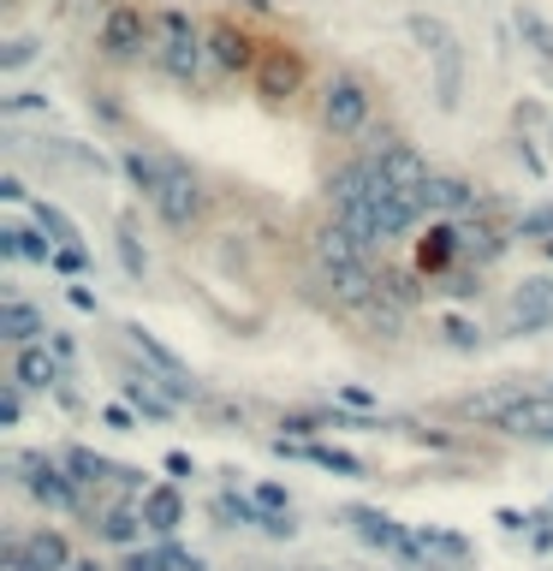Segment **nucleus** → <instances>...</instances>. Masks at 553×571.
Returning <instances> with one entry per match:
<instances>
[{
    "label": "nucleus",
    "mask_w": 553,
    "mask_h": 571,
    "mask_svg": "<svg viewBox=\"0 0 553 571\" xmlns=\"http://www.w3.org/2000/svg\"><path fill=\"white\" fill-rule=\"evenodd\" d=\"M125 173H131V185L155 202V214L167 226H191V214L203 209V190H197V179H191V167H185V161L125 149Z\"/></svg>",
    "instance_id": "obj_1"
},
{
    "label": "nucleus",
    "mask_w": 553,
    "mask_h": 571,
    "mask_svg": "<svg viewBox=\"0 0 553 571\" xmlns=\"http://www.w3.org/2000/svg\"><path fill=\"white\" fill-rule=\"evenodd\" d=\"M411 36L423 42V54H429V66H435V101H441V113H452L464 96V42L452 36V24L429 18V12L411 18Z\"/></svg>",
    "instance_id": "obj_2"
},
{
    "label": "nucleus",
    "mask_w": 553,
    "mask_h": 571,
    "mask_svg": "<svg viewBox=\"0 0 553 571\" xmlns=\"http://www.w3.org/2000/svg\"><path fill=\"white\" fill-rule=\"evenodd\" d=\"M125 346H131L137 358L149 363V370H155V387L167 393L173 405H179V399H191V370H185V358H179V351H167V346H161V339L149 334L143 322H131V327H125Z\"/></svg>",
    "instance_id": "obj_3"
},
{
    "label": "nucleus",
    "mask_w": 553,
    "mask_h": 571,
    "mask_svg": "<svg viewBox=\"0 0 553 571\" xmlns=\"http://www.w3.org/2000/svg\"><path fill=\"white\" fill-rule=\"evenodd\" d=\"M351 530H357L369 548H381V554H393V560H405V566H417L423 560V548H417V536H411L405 524H393L387 512H375V506H351Z\"/></svg>",
    "instance_id": "obj_4"
},
{
    "label": "nucleus",
    "mask_w": 553,
    "mask_h": 571,
    "mask_svg": "<svg viewBox=\"0 0 553 571\" xmlns=\"http://www.w3.org/2000/svg\"><path fill=\"white\" fill-rule=\"evenodd\" d=\"M161 66H167L173 78H197V66H203V36H197V24L185 18V12L161 18Z\"/></svg>",
    "instance_id": "obj_5"
},
{
    "label": "nucleus",
    "mask_w": 553,
    "mask_h": 571,
    "mask_svg": "<svg viewBox=\"0 0 553 571\" xmlns=\"http://www.w3.org/2000/svg\"><path fill=\"white\" fill-rule=\"evenodd\" d=\"M322 120H328V132H339V137L363 132V120H369V90H363L357 78H334L328 96H322Z\"/></svg>",
    "instance_id": "obj_6"
},
{
    "label": "nucleus",
    "mask_w": 553,
    "mask_h": 571,
    "mask_svg": "<svg viewBox=\"0 0 553 571\" xmlns=\"http://www.w3.org/2000/svg\"><path fill=\"white\" fill-rule=\"evenodd\" d=\"M72 566L78 560H72L60 530H36V536H24L18 548H12V571H72Z\"/></svg>",
    "instance_id": "obj_7"
},
{
    "label": "nucleus",
    "mask_w": 553,
    "mask_h": 571,
    "mask_svg": "<svg viewBox=\"0 0 553 571\" xmlns=\"http://www.w3.org/2000/svg\"><path fill=\"white\" fill-rule=\"evenodd\" d=\"M530 399H536V387H524V381H500V387H488V393H470L458 411L476 417V423H500L506 429V417L518 411V405H530Z\"/></svg>",
    "instance_id": "obj_8"
},
{
    "label": "nucleus",
    "mask_w": 553,
    "mask_h": 571,
    "mask_svg": "<svg viewBox=\"0 0 553 571\" xmlns=\"http://www.w3.org/2000/svg\"><path fill=\"white\" fill-rule=\"evenodd\" d=\"M369 161L381 167V179L393 185V190H423V185L435 179V173H429V161H423L411 144H381V156H369Z\"/></svg>",
    "instance_id": "obj_9"
},
{
    "label": "nucleus",
    "mask_w": 553,
    "mask_h": 571,
    "mask_svg": "<svg viewBox=\"0 0 553 571\" xmlns=\"http://www.w3.org/2000/svg\"><path fill=\"white\" fill-rule=\"evenodd\" d=\"M24 482H30V494L42 506H54V512H72V506H78V482H72V471L66 464H36V459H24Z\"/></svg>",
    "instance_id": "obj_10"
},
{
    "label": "nucleus",
    "mask_w": 553,
    "mask_h": 571,
    "mask_svg": "<svg viewBox=\"0 0 553 571\" xmlns=\"http://www.w3.org/2000/svg\"><path fill=\"white\" fill-rule=\"evenodd\" d=\"M316 262H322V274H345V269H363L369 250H363L357 238L334 221V226H322V233H316Z\"/></svg>",
    "instance_id": "obj_11"
},
{
    "label": "nucleus",
    "mask_w": 553,
    "mask_h": 571,
    "mask_svg": "<svg viewBox=\"0 0 553 571\" xmlns=\"http://www.w3.org/2000/svg\"><path fill=\"white\" fill-rule=\"evenodd\" d=\"M553 322V281H524L518 298H512V327L518 334H536V327Z\"/></svg>",
    "instance_id": "obj_12"
},
{
    "label": "nucleus",
    "mask_w": 553,
    "mask_h": 571,
    "mask_svg": "<svg viewBox=\"0 0 553 571\" xmlns=\"http://www.w3.org/2000/svg\"><path fill=\"white\" fill-rule=\"evenodd\" d=\"M137 512H143V524L155 530V536H173V530L185 524V494L173 488V482H161V488L143 494V506H137Z\"/></svg>",
    "instance_id": "obj_13"
},
{
    "label": "nucleus",
    "mask_w": 553,
    "mask_h": 571,
    "mask_svg": "<svg viewBox=\"0 0 553 571\" xmlns=\"http://www.w3.org/2000/svg\"><path fill=\"white\" fill-rule=\"evenodd\" d=\"M102 48L113 60L137 54V48H143V12H137V7H113L108 24H102Z\"/></svg>",
    "instance_id": "obj_14"
},
{
    "label": "nucleus",
    "mask_w": 553,
    "mask_h": 571,
    "mask_svg": "<svg viewBox=\"0 0 553 571\" xmlns=\"http://www.w3.org/2000/svg\"><path fill=\"white\" fill-rule=\"evenodd\" d=\"M506 435H518V440H553V387L536 393L530 405H518V411L506 417Z\"/></svg>",
    "instance_id": "obj_15"
},
{
    "label": "nucleus",
    "mask_w": 553,
    "mask_h": 571,
    "mask_svg": "<svg viewBox=\"0 0 553 571\" xmlns=\"http://www.w3.org/2000/svg\"><path fill=\"white\" fill-rule=\"evenodd\" d=\"M0 334L24 351V346H36V334H48V327H42V315H36L24 298H7V303H0Z\"/></svg>",
    "instance_id": "obj_16"
},
{
    "label": "nucleus",
    "mask_w": 553,
    "mask_h": 571,
    "mask_svg": "<svg viewBox=\"0 0 553 571\" xmlns=\"http://www.w3.org/2000/svg\"><path fill=\"white\" fill-rule=\"evenodd\" d=\"M274 452H286V459H310V464L339 471V476H363V459H351V452H339V447H298V440H274Z\"/></svg>",
    "instance_id": "obj_17"
},
{
    "label": "nucleus",
    "mask_w": 553,
    "mask_h": 571,
    "mask_svg": "<svg viewBox=\"0 0 553 571\" xmlns=\"http://www.w3.org/2000/svg\"><path fill=\"white\" fill-rule=\"evenodd\" d=\"M423 202H429V214H470L476 209V190L464 179H429V185H423Z\"/></svg>",
    "instance_id": "obj_18"
},
{
    "label": "nucleus",
    "mask_w": 553,
    "mask_h": 571,
    "mask_svg": "<svg viewBox=\"0 0 553 571\" xmlns=\"http://www.w3.org/2000/svg\"><path fill=\"white\" fill-rule=\"evenodd\" d=\"M12 375H18V387H54L60 381V358L42 346H24L18 363H12Z\"/></svg>",
    "instance_id": "obj_19"
},
{
    "label": "nucleus",
    "mask_w": 553,
    "mask_h": 571,
    "mask_svg": "<svg viewBox=\"0 0 553 571\" xmlns=\"http://www.w3.org/2000/svg\"><path fill=\"white\" fill-rule=\"evenodd\" d=\"M0 257H24V262H54V238H42V233H30V226H7L0 233Z\"/></svg>",
    "instance_id": "obj_20"
},
{
    "label": "nucleus",
    "mask_w": 553,
    "mask_h": 571,
    "mask_svg": "<svg viewBox=\"0 0 553 571\" xmlns=\"http://www.w3.org/2000/svg\"><path fill=\"white\" fill-rule=\"evenodd\" d=\"M417 548H423V560H447V566H464L470 560V542L464 536H452V530H417Z\"/></svg>",
    "instance_id": "obj_21"
},
{
    "label": "nucleus",
    "mask_w": 553,
    "mask_h": 571,
    "mask_svg": "<svg viewBox=\"0 0 553 571\" xmlns=\"http://www.w3.org/2000/svg\"><path fill=\"white\" fill-rule=\"evenodd\" d=\"M328 286H334L339 303H375V274H369V262H363V269H345V274H328Z\"/></svg>",
    "instance_id": "obj_22"
},
{
    "label": "nucleus",
    "mask_w": 553,
    "mask_h": 571,
    "mask_svg": "<svg viewBox=\"0 0 553 571\" xmlns=\"http://www.w3.org/2000/svg\"><path fill=\"white\" fill-rule=\"evenodd\" d=\"M452 250H464V257H476V262H494L500 238L488 233V226H452Z\"/></svg>",
    "instance_id": "obj_23"
},
{
    "label": "nucleus",
    "mask_w": 553,
    "mask_h": 571,
    "mask_svg": "<svg viewBox=\"0 0 553 571\" xmlns=\"http://www.w3.org/2000/svg\"><path fill=\"white\" fill-rule=\"evenodd\" d=\"M66 471H72V482H78V488H84V482L120 476V471H113V464L102 459V452H90V447H72V452H66Z\"/></svg>",
    "instance_id": "obj_24"
},
{
    "label": "nucleus",
    "mask_w": 553,
    "mask_h": 571,
    "mask_svg": "<svg viewBox=\"0 0 553 571\" xmlns=\"http://www.w3.org/2000/svg\"><path fill=\"white\" fill-rule=\"evenodd\" d=\"M36 226L54 238V250H72V245H78V226H72L66 214L54 209V202H36Z\"/></svg>",
    "instance_id": "obj_25"
},
{
    "label": "nucleus",
    "mask_w": 553,
    "mask_h": 571,
    "mask_svg": "<svg viewBox=\"0 0 553 571\" xmlns=\"http://www.w3.org/2000/svg\"><path fill=\"white\" fill-rule=\"evenodd\" d=\"M125 399H131L137 405V411H143V417H173V399H167V393H155V381H125Z\"/></svg>",
    "instance_id": "obj_26"
},
{
    "label": "nucleus",
    "mask_w": 553,
    "mask_h": 571,
    "mask_svg": "<svg viewBox=\"0 0 553 571\" xmlns=\"http://www.w3.org/2000/svg\"><path fill=\"white\" fill-rule=\"evenodd\" d=\"M209 42H215V60H221L226 72H238V66H244V60H250V42H244V36L232 30V24H221V30L209 36Z\"/></svg>",
    "instance_id": "obj_27"
},
{
    "label": "nucleus",
    "mask_w": 553,
    "mask_h": 571,
    "mask_svg": "<svg viewBox=\"0 0 553 571\" xmlns=\"http://www.w3.org/2000/svg\"><path fill=\"white\" fill-rule=\"evenodd\" d=\"M518 36H524V42H530L542 60H553V24L542 18V12H524V7H518Z\"/></svg>",
    "instance_id": "obj_28"
},
{
    "label": "nucleus",
    "mask_w": 553,
    "mask_h": 571,
    "mask_svg": "<svg viewBox=\"0 0 553 571\" xmlns=\"http://www.w3.org/2000/svg\"><path fill=\"white\" fill-rule=\"evenodd\" d=\"M137 530H149V524H143V512H131V506H113V512L102 518L108 542H137Z\"/></svg>",
    "instance_id": "obj_29"
},
{
    "label": "nucleus",
    "mask_w": 553,
    "mask_h": 571,
    "mask_svg": "<svg viewBox=\"0 0 553 571\" xmlns=\"http://www.w3.org/2000/svg\"><path fill=\"white\" fill-rule=\"evenodd\" d=\"M215 512H221V518H238V524H256V530L268 524V512H262L256 500H244V494H232V488H226L221 500H215Z\"/></svg>",
    "instance_id": "obj_30"
},
{
    "label": "nucleus",
    "mask_w": 553,
    "mask_h": 571,
    "mask_svg": "<svg viewBox=\"0 0 553 571\" xmlns=\"http://www.w3.org/2000/svg\"><path fill=\"white\" fill-rule=\"evenodd\" d=\"M292 84H298V66H292L286 54H274L268 66H262V90H268V96H286Z\"/></svg>",
    "instance_id": "obj_31"
},
{
    "label": "nucleus",
    "mask_w": 553,
    "mask_h": 571,
    "mask_svg": "<svg viewBox=\"0 0 553 571\" xmlns=\"http://www.w3.org/2000/svg\"><path fill=\"white\" fill-rule=\"evenodd\" d=\"M518 238H548L553 245V209H524L518 214Z\"/></svg>",
    "instance_id": "obj_32"
},
{
    "label": "nucleus",
    "mask_w": 553,
    "mask_h": 571,
    "mask_svg": "<svg viewBox=\"0 0 553 571\" xmlns=\"http://www.w3.org/2000/svg\"><path fill=\"white\" fill-rule=\"evenodd\" d=\"M447 339H452L458 351H476V346H482V327L464 322V315H447Z\"/></svg>",
    "instance_id": "obj_33"
},
{
    "label": "nucleus",
    "mask_w": 553,
    "mask_h": 571,
    "mask_svg": "<svg viewBox=\"0 0 553 571\" xmlns=\"http://www.w3.org/2000/svg\"><path fill=\"white\" fill-rule=\"evenodd\" d=\"M256 506L268 518H292V500H286V488H274V482H262V488H256Z\"/></svg>",
    "instance_id": "obj_34"
},
{
    "label": "nucleus",
    "mask_w": 553,
    "mask_h": 571,
    "mask_svg": "<svg viewBox=\"0 0 553 571\" xmlns=\"http://www.w3.org/2000/svg\"><path fill=\"white\" fill-rule=\"evenodd\" d=\"M30 60H36V42L18 36V42H7V54H0V72H18V66H30Z\"/></svg>",
    "instance_id": "obj_35"
},
{
    "label": "nucleus",
    "mask_w": 553,
    "mask_h": 571,
    "mask_svg": "<svg viewBox=\"0 0 553 571\" xmlns=\"http://www.w3.org/2000/svg\"><path fill=\"white\" fill-rule=\"evenodd\" d=\"M18 417H24V399H18V387H7V393H0V423L18 429Z\"/></svg>",
    "instance_id": "obj_36"
},
{
    "label": "nucleus",
    "mask_w": 553,
    "mask_h": 571,
    "mask_svg": "<svg viewBox=\"0 0 553 571\" xmlns=\"http://www.w3.org/2000/svg\"><path fill=\"white\" fill-rule=\"evenodd\" d=\"M54 269L60 274H84V250L72 245V250H54Z\"/></svg>",
    "instance_id": "obj_37"
},
{
    "label": "nucleus",
    "mask_w": 553,
    "mask_h": 571,
    "mask_svg": "<svg viewBox=\"0 0 553 571\" xmlns=\"http://www.w3.org/2000/svg\"><path fill=\"white\" fill-rule=\"evenodd\" d=\"M120 571H167V560H161V554H131Z\"/></svg>",
    "instance_id": "obj_38"
},
{
    "label": "nucleus",
    "mask_w": 553,
    "mask_h": 571,
    "mask_svg": "<svg viewBox=\"0 0 553 571\" xmlns=\"http://www.w3.org/2000/svg\"><path fill=\"white\" fill-rule=\"evenodd\" d=\"M120 257H125V269L131 274H143V250L131 245V233H120Z\"/></svg>",
    "instance_id": "obj_39"
},
{
    "label": "nucleus",
    "mask_w": 553,
    "mask_h": 571,
    "mask_svg": "<svg viewBox=\"0 0 553 571\" xmlns=\"http://www.w3.org/2000/svg\"><path fill=\"white\" fill-rule=\"evenodd\" d=\"M0 197H7V202H24L30 190H24V179H18V173H7V179H0Z\"/></svg>",
    "instance_id": "obj_40"
},
{
    "label": "nucleus",
    "mask_w": 553,
    "mask_h": 571,
    "mask_svg": "<svg viewBox=\"0 0 553 571\" xmlns=\"http://www.w3.org/2000/svg\"><path fill=\"white\" fill-rule=\"evenodd\" d=\"M7 108H12V113H42V108H48V101H42V96H12V101H7Z\"/></svg>",
    "instance_id": "obj_41"
},
{
    "label": "nucleus",
    "mask_w": 553,
    "mask_h": 571,
    "mask_svg": "<svg viewBox=\"0 0 553 571\" xmlns=\"http://www.w3.org/2000/svg\"><path fill=\"white\" fill-rule=\"evenodd\" d=\"M66 298H72V310H96V291L90 286H72Z\"/></svg>",
    "instance_id": "obj_42"
},
{
    "label": "nucleus",
    "mask_w": 553,
    "mask_h": 571,
    "mask_svg": "<svg viewBox=\"0 0 553 571\" xmlns=\"http://www.w3.org/2000/svg\"><path fill=\"white\" fill-rule=\"evenodd\" d=\"M102 417H108V429H131V411H125V405H108Z\"/></svg>",
    "instance_id": "obj_43"
},
{
    "label": "nucleus",
    "mask_w": 553,
    "mask_h": 571,
    "mask_svg": "<svg viewBox=\"0 0 553 571\" xmlns=\"http://www.w3.org/2000/svg\"><path fill=\"white\" fill-rule=\"evenodd\" d=\"M72 571H102V566H96V560H78V566H72Z\"/></svg>",
    "instance_id": "obj_44"
},
{
    "label": "nucleus",
    "mask_w": 553,
    "mask_h": 571,
    "mask_svg": "<svg viewBox=\"0 0 553 571\" xmlns=\"http://www.w3.org/2000/svg\"><path fill=\"white\" fill-rule=\"evenodd\" d=\"M548 257H553V245H548Z\"/></svg>",
    "instance_id": "obj_45"
}]
</instances>
